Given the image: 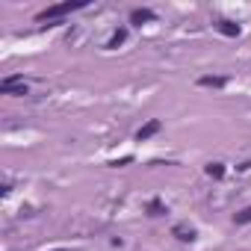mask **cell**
I'll return each mask as SVG.
<instances>
[{
    "mask_svg": "<svg viewBox=\"0 0 251 251\" xmlns=\"http://www.w3.org/2000/svg\"><path fill=\"white\" fill-rule=\"evenodd\" d=\"M204 172H207V175H210L213 180H222V177H225V166H222V163H210V166H207Z\"/></svg>",
    "mask_w": 251,
    "mask_h": 251,
    "instance_id": "cell-9",
    "label": "cell"
},
{
    "mask_svg": "<svg viewBox=\"0 0 251 251\" xmlns=\"http://www.w3.org/2000/svg\"><path fill=\"white\" fill-rule=\"evenodd\" d=\"M216 30L222 33V36H227V39H236L242 30H239V24H233V21H216Z\"/></svg>",
    "mask_w": 251,
    "mask_h": 251,
    "instance_id": "cell-6",
    "label": "cell"
},
{
    "mask_svg": "<svg viewBox=\"0 0 251 251\" xmlns=\"http://www.w3.org/2000/svg\"><path fill=\"white\" fill-rule=\"evenodd\" d=\"M0 95H27V80L21 74H12V77H3L0 80Z\"/></svg>",
    "mask_w": 251,
    "mask_h": 251,
    "instance_id": "cell-1",
    "label": "cell"
},
{
    "mask_svg": "<svg viewBox=\"0 0 251 251\" xmlns=\"http://www.w3.org/2000/svg\"><path fill=\"white\" fill-rule=\"evenodd\" d=\"M157 15H154V9H133L130 12V24L133 27H142V24H151Z\"/></svg>",
    "mask_w": 251,
    "mask_h": 251,
    "instance_id": "cell-5",
    "label": "cell"
},
{
    "mask_svg": "<svg viewBox=\"0 0 251 251\" xmlns=\"http://www.w3.org/2000/svg\"><path fill=\"white\" fill-rule=\"evenodd\" d=\"M172 233H175L180 242H192V239H195V230H192V227H186V225H175V227H172Z\"/></svg>",
    "mask_w": 251,
    "mask_h": 251,
    "instance_id": "cell-8",
    "label": "cell"
},
{
    "mask_svg": "<svg viewBox=\"0 0 251 251\" xmlns=\"http://www.w3.org/2000/svg\"><path fill=\"white\" fill-rule=\"evenodd\" d=\"M86 3H56V6H48L45 12H39V21H50V18H62V15H68V12H77V9H83Z\"/></svg>",
    "mask_w": 251,
    "mask_h": 251,
    "instance_id": "cell-2",
    "label": "cell"
},
{
    "mask_svg": "<svg viewBox=\"0 0 251 251\" xmlns=\"http://www.w3.org/2000/svg\"><path fill=\"white\" fill-rule=\"evenodd\" d=\"M53 251H65V248H53Z\"/></svg>",
    "mask_w": 251,
    "mask_h": 251,
    "instance_id": "cell-13",
    "label": "cell"
},
{
    "mask_svg": "<svg viewBox=\"0 0 251 251\" xmlns=\"http://www.w3.org/2000/svg\"><path fill=\"white\" fill-rule=\"evenodd\" d=\"M124 42H127V27H118V30H115L112 36H109V42H106V48H109V50H118V48H121Z\"/></svg>",
    "mask_w": 251,
    "mask_h": 251,
    "instance_id": "cell-7",
    "label": "cell"
},
{
    "mask_svg": "<svg viewBox=\"0 0 251 251\" xmlns=\"http://www.w3.org/2000/svg\"><path fill=\"white\" fill-rule=\"evenodd\" d=\"M233 225H251V207H245V210L233 213Z\"/></svg>",
    "mask_w": 251,
    "mask_h": 251,
    "instance_id": "cell-11",
    "label": "cell"
},
{
    "mask_svg": "<svg viewBox=\"0 0 251 251\" xmlns=\"http://www.w3.org/2000/svg\"><path fill=\"white\" fill-rule=\"evenodd\" d=\"M160 130H163V121H160V118H151V121H145L142 127L136 130V142H148V139L157 136Z\"/></svg>",
    "mask_w": 251,
    "mask_h": 251,
    "instance_id": "cell-3",
    "label": "cell"
},
{
    "mask_svg": "<svg viewBox=\"0 0 251 251\" xmlns=\"http://www.w3.org/2000/svg\"><path fill=\"white\" fill-rule=\"evenodd\" d=\"M198 86L201 89H225L227 77L225 74H204V77H198Z\"/></svg>",
    "mask_w": 251,
    "mask_h": 251,
    "instance_id": "cell-4",
    "label": "cell"
},
{
    "mask_svg": "<svg viewBox=\"0 0 251 251\" xmlns=\"http://www.w3.org/2000/svg\"><path fill=\"white\" fill-rule=\"evenodd\" d=\"M163 213H166V204L160 198H151L148 201V216H163Z\"/></svg>",
    "mask_w": 251,
    "mask_h": 251,
    "instance_id": "cell-10",
    "label": "cell"
},
{
    "mask_svg": "<svg viewBox=\"0 0 251 251\" xmlns=\"http://www.w3.org/2000/svg\"><path fill=\"white\" fill-rule=\"evenodd\" d=\"M127 163H133V157H121V160H112L109 166H127Z\"/></svg>",
    "mask_w": 251,
    "mask_h": 251,
    "instance_id": "cell-12",
    "label": "cell"
}]
</instances>
